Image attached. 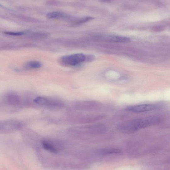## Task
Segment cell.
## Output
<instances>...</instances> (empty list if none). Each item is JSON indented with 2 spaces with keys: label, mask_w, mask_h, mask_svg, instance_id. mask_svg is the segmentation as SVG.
I'll return each mask as SVG.
<instances>
[{
  "label": "cell",
  "mask_w": 170,
  "mask_h": 170,
  "mask_svg": "<svg viewBox=\"0 0 170 170\" xmlns=\"http://www.w3.org/2000/svg\"><path fill=\"white\" fill-rule=\"evenodd\" d=\"M161 121L159 117L151 116L122 122L118 125L117 128L120 132L130 134L142 129L156 125Z\"/></svg>",
  "instance_id": "1"
},
{
  "label": "cell",
  "mask_w": 170,
  "mask_h": 170,
  "mask_svg": "<svg viewBox=\"0 0 170 170\" xmlns=\"http://www.w3.org/2000/svg\"><path fill=\"white\" fill-rule=\"evenodd\" d=\"M107 127L102 124H96L75 128L74 131L79 134H98L106 132Z\"/></svg>",
  "instance_id": "2"
},
{
  "label": "cell",
  "mask_w": 170,
  "mask_h": 170,
  "mask_svg": "<svg viewBox=\"0 0 170 170\" xmlns=\"http://www.w3.org/2000/svg\"><path fill=\"white\" fill-rule=\"evenodd\" d=\"M86 61V56L83 54H75L63 56L59 59L62 65L74 66Z\"/></svg>",
  "instance_id": "3"
},
{
  "label": "cell",
  "mask_w": 170,
  "mask_h": 170,
  "mask_svg": "<svg viewBox=\"0 0 170 170\" xmlns=\"http://www.w3.org/2000/svg\"><path fill=\"white\" fill-rule=\"evenodd\" d=\"M22 123L16 120H8L1 122L0 123V132L3 134L10 133L20 128Z\"/></svg>",
  "instance_id": "4"
},
{
  "label": "cell",
  "mask_w": 170,
  "mask_h": 170,
  "mask_svg": "<svg viewBox=\"0 0 170 170\" xmlns=\"http://www.w3.org/2000/svg\"><path fill=\"white\" fill-rule=\"evenodd\" d=\"M33 101L40 106L51 108L60 107L63 105L62 102L58 100L43 96L37 97Z\"/></svg>",
  "instance_id": "5"
},
{
  "label": "cell",
  "mask_w": 170,
  "mask_h": 170,
  "mask_svg": "<svg viewBox=\"0 0 170 170\" xmlns=\"http://www.w3.org/2000/svg\"><path fill=\"white\" fill-rule=\"evenodd\" d=\"M159 106L156 104H142L133 105L126 108V111L133 113H140L149 112L156 110Z\"/></svg>",
  "instance_id": "6"
},
{
  "label": "cell",
  "mask_w": 170,
  "mask_h": 170,
  "mask_svg": "<svg viewBox=\"0 0 170 170\" xmlns=\"http://www.w3.org/2000/svg\"><path fill=\"white\" fill-rule=\"evenodd\" d=\"M97 37L103 41L111 42L129 43L131 41L130 38L115 35H100L97 36Z\"/></svg>",
  "instance_id": "7"
},
{
  "label": "cell",
  "mask_w": 170,
  "mask_h": 170,
  "mask_svg": "<svg viewBox=\"0 0 170 170\" xmlns=\"http://www.w3.org/2000/svg\"><path fill=\"white\" fill-rule=\"evenodd\" d=\"M5 101L8 105L16 106L19 104L20 99L19 96L14 93H9L5 96Z\"/></svg>",
  "instance_id": "8"
},
{
  "label": "cell",
  "mask_w": 170,
  "mask_h": 170,
  "mask_svg": "<svg viewBox=\"0 0 170 170\" xmlns=\"http://www.w3.org/2000/svg\"><path fill=\"white\" fill-rule=\"evenodd\" d=\"M43 148L47 151L53 154H58L59 149L53 142L47 140H43L42 142Z\"/></svg>",
  "instance_id": "9"
},
{
  "label": "cell",
  "mask_w": 170,
  "mask_h": 170,
  "mask_svg": "<svg viewBox=\"0 0 170 170\" xmlns=\"http://www.w3.org/2000/svg\"><path fill=\"white\" fill-rule=\"evenodd\" d=\"M122 152L121 150L116 148H103L98 150V153L102 156H107L120 154Z\"/></svg>",
  "instance_id": "10"
},
{
  "label": "cell",
  "mask_w": 170,
  "mask_h": 170,
  "mask_svg": "<svg viewBox=\"0 0 170 170\" xmlns=\"http://www.w3.org/2000/svg\"><path fill=\"white\" fill-rule=\"evenodd\" d=\"M67 16L65 14L58 11L52 12L46 15L47 18L51 19H62Z\"/></svg>",
  "instance_id": "11"
},
{
  "label": "cell",
  "mask_w": 170,
  "mask_h": 170,
  "mask_svg": "<svg viewBox=\"0 0 170 170\" xmlns=\"http://www.w3.org/2000/svg\"><path fill=\"white\" fill-rule=\"evenodd\" d=\"M41 66V63L40 62L36 61H32L26 63L25 67L28 69H36L40 68Z\"/></svg>",
  "instance_id": "12"
},
{
  "label": "cell",
  "mask_w": 170,
  "mask_h": 170,
  "mask_svg": "<svg viewBox=\"0 0 170 170\" xmlns=\"http://www.w3.org/2000/svg\"><path fill=\"white\" fill-rule=\"evenodd\" d=\"M94 18L92 17L86 16L77 19L74 21L73 22V25H79L84 23L93 20Z\"/></svg>",
  "instance_id": "13"
},
{
  "label": "cell",
  "mask_w": 170,
  "mask_h": 170,
  "mask_svg": "<svg viewBox=\"0 0 170 170\" xmlns=\"http://www.w3.org/2000/svg\"><path fill=\"white\" fill-rule=\"evenodd\" d=\"M49 36V34L48 33L40 32L32 34L31 37L35 39H42L48 37Z\"/></svg>",
  "instance_id": "14"
},
{
  "label": "cell",
  "mask_w": 170,
  "mask_h": 170,
  "mask_svg": "<svg viewBox=\"0 0 170 170\" xmlns=\"http://www.w3.org/2000/svg\"><path fill=\"white\" fill-rule=\"evenodd\" d=\"M46 3L47 4L54 6H61L63 5V3L56 1H50L47 2Z\"/></svg>",
  "instance_id": "15"
},
{
  "label": "cell",
  "mask_w": 170,
  "mask_h": 170,
  "mask_svg": "<svg viewBox=\"0 0 170 170\" xmlns=\"http://www.w3.org/2000/svg\"><path fill=\"white\" fill-rule=\"evenodd\" d=\"M4 34L9 35V36H22L25 34V33L23 32H5Z\"/></svg>",
  "instance_id": "16"
},
{
  "label": "cell",
  "mask_w": 170,
  "mask_h": 170,
  "mask_svg": "<svg viewBox=\"0 0 170 170\" xmlns=\"http://www.w3.org/2000/svg\"><path fill=\"white\" fill-rule=\"evenodd\" d=\"M165 27L162 25H157L152 28V30L155 32H159L164 30Z\"/></svg>",
  "instance_id": "17"
}]
</instances>
